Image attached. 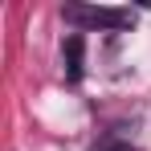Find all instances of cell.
Returning a JSON list of instances; mask_svg holds the SVG:
<instances>
[{
    "label": "cell",
    "instance_id": "obj_1",
    "mask_svg": "<svg viewBox=\"0 0 151 151\" xmlns=\"http://www.w3.org/2000/svg\"><path fill=\"white\" fill-rule=\"evenodd\" d=\"M65 21L78 29H127L135 17L131 8H102V4H65Z\"/></svg>",
    "mask_w": 151,
    "mask_h": 151
},
{
    "label": "cell",
    "instance_id": "obj_2",
    "mask_svg": "<svg viewBox=\"0 0 151 151\" xmlns=\"http://www.w3.org/2000/svg\"><path fill=\"white\" fill-rule=\"evenodd\" d=\"M61 65H65V78L78 82L82 78V37H70L65 49H61Z\"/></svg>",
    "mask_w": 151,
    "mask_h": 151
}]
</instances>
